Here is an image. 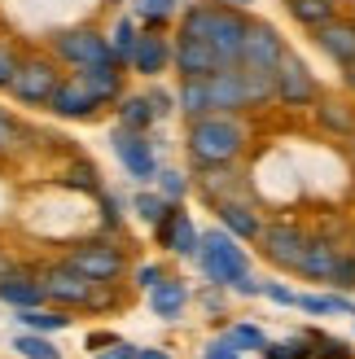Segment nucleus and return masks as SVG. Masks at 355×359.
Masks as SVG:
<instances>
[{
	"label": "nucleus",
	"instance_id": "1",
	"mask_svg": "<svg viewBox=\"0 0 355 359\" xmlns=\"http://www.w3.org/2000/svg\"><path fill=\"white\" fill-rule=\"evenodd\" d=\"M246 27H250V18H246L241 9H228V5H220V0H189V5L180 9V31L175 35L206 40L210 48H215L220 66H237Z\"/></svg>",
	"mask_w": 355,
	"mask_h": 359
},
{
	"label": "nucleus",
	"instance_id": "2",
	"mask_svg": "<svg viewBox=\"0 0 355 359\" xmlns=\"http://www.w3.org/2000/svg\"><path fill=\"white\" fill-rule=\"evenodd\" d=\"M250 145V128L241 114H202L189 118L185 128V154L193 158V167H224L237 163Z\"/></svg>",
	"mask_w": 355,
	"mask_h": 359
},
{
	"label": "nucleus",
	"instance_id": "3",
	"mask_svg": "<svg viewBox=\"0 0 355 359\" xmlns=\"http://www.w3.org/2000/svg\"><path fill=\"white\" fill-rule=\"evenodd\" d=\"M198 272L206 285H220V290H228L233 280H241L246 272H250V255L241 250V241L233 237L228 228H202V245H198Z\"/></svg>",
	"mask_w": 355,
	"mask_h": 359
},
{
	"label": "nucleus",
	"instance_id": "4",
	"mask_svg": "<svg viewBox=\"0 0 355 359\" xmlns=\"http://www.w3.org/2000/svg\"><path fill=\"white\" fill-rule=\"evenodd\" d=\"M62 62L53 57V53H22V62H18V75L9 83V97L18 105H31V110H48L53 93H58L62 83Z\"/></svg>",
	"mask_w": 355,
	"mask_h": 359
},
{
	"label": "nucleus",
	"instance_id": "5",
	"mask_svg": "<svg viewBox=\"0 0 355 359\" xmlns=\"http://www.w3.org/2000/svg\"><path fill=\"white\" fill-rule=\"evenodd\" d=\"M48 53L58 57L66 70H93V66H110L114 53L105 31L97 27H66V31H53L48 35Z\"/></svg>",
	"mask_w": 355,
	"mask_h": 359
},
{
	"label": "nucleus",
	"instance_id": "6",
	"mask_svg": "<svg viewBox=\"0 0 355 359\" xmlns=\"http://www.w3.org/2000/svg\"><path fill=\"white\" fill-rule=\"evenodd\" d=\"M62 263L75 267V272H83L97 285H119L123 272H128V250H123L119 241H110V237H93V241L70 245Z\"/></svg>",
	"mask_w": 355,
	"mask_h": 359
},
{
	"label": "nucleus",
	"instance_id": "7",
	"mask_svg": "<svg viewBox=\"0 0 355 359\" xmlns=\"http://www.w3.org/2000/svg\"><path fill=\"white\" fill-rule=\"evenodd\" d=\"M110 149H114V158H119V167L128 171L136 184H154L158 167H163L154 132H128V128H114V132H110Z\"/></svg>",
	"mask_w": 355,
	"mask_h": 359
},
{
	"label": "nucleus",
	"instance_id": "8",
	"mask_svg": "<svg viewBox=\"0 0 355 359\" xmlns=\"http://www.w3.org/2000/svg\"><path fill=\"white\" fill-rule=\"evenodd\" d=\"M307 237L312 232L294 219H272L263 224L259 232V255L268 259L276 272H298V263H303V250H307Z\"/></svg>",
	"mask_w": 355,
	"mask_h": 359
},
{
	"label": "nucleus",
	"instance_id": "9",
	"mask_svg": "<svg viewBox=\"0 0 355 359\" xmlns=\"http://www.w3.org/2000/svg\"><path fill=\"white\" fill-rule=\"evenodd\" d=\"M40 285H44V302H53V307H66V311H88L93 307V294H97V280H88L83 272H75V267L66 263H48L40 267Z\"/></svg>",
	"mask_w": 355,
	"mask_h": 359
},
{
	"label": "nucleus",
	"instance_id": "10",
	"mask_svg": "<svg viewBox=\"0 0 355 359\" xmlns=\"http://www.w3.org/2000/svg\"><path fill=\"white\" fill-rule=\"evenodd\" d=\"M316 97H321V83H316L312 66L298 53H286L276 66V105H286V110H312Z\"/></svg>",
	"mask_w": 355,
	"mask_h": 359
},
{
	"label": "nucleus",
	"instance_id": "11",
	"mask_svg": "<svg viewBox=\"0 0 355 359\" xmlns=\"http://www.w3.org/2000/svg\"><path fill=\"white\" fill-rule=\"evenodd\" d=\"M105 110V105L97 101V93L83 83V75H70L58 83V93H53V101H48V114L53 118H62V123H88V118H97Z\"/></svg>",
	"mask_w": 355,
	"mask_h": 359
},
{
	"label": "nucleus",
	"instance_id": "12",
	"mask_svg": "<svg viewBox=\"0 0 355 359\" xmlns=\"http://www.w3.org/2000/svg\"><path fill=\"white\" fill-rule=\"evenodd\" d=\"M286 40H281V31L272 22H259V18H250V27H246V40H241V62L246 70H276L281 57H286Z\"/></svg>",
	"mask_w": 355,
	"mask_h": 359
},
{
	"label": "nucleus",
	"instance_id": "13",
	"mask_svg": "<svg viewBox=\"0 0 355 359\" xmlns=\"http://www.w3.org/2000/svg\"><path fill=\"white\" fill-rule=\"evenodd\" d=\"M193 193L215 210L220 202H233V197H246L250 184L246 175L237 171V163H224V167H193Z\"/></svg>",
	"mask_w": 355,
	"mask_h": 359
},
{
	"label": "nucleus",
	"instance_id": "14",
	"mask_svg": "<svg viewBox=\"0 0 355 359\" xmlns=\"http://www.w3.org/2000/svg\"><path fill=\"white\" fill-rule=\"evenodd\" d=\"M154 241L175 259H198V245H202V228L193 224V215L185 206H171L167 219L154 224Z\"/></svg>",
	"mask_w": 355,
	"mask_h": 359
},
{
	"label": "nucleus",
	"instance_id": "15",
	"mask_svg": "<svg viewBox=\"0 0 355 359\" xmlns=\"http://www.w3.org/2000/svg\"><path fill=\"white\" fill-rule=\"evenodd\" d=\"M171 70L180 79H206V75H215L220 57H215V48H210L206 40H193V35H175V44H171Z\"/></svg>",
	"mask_w": 355,
	"mask_h": 359
},
{
	"label": "nucleus",
	"instance_id": "16",
	"mask_svg": "<svg viewBox=\"0 0 355 359\" xmlns=\"http://www.w3.org/2000/svg\"><path fill=\"white\" fill-rule=\"evenodd\" d=\"M206 93H210V110L215 114H246L250 110V93H246L241 66H224L215 75H206Z\"/></svg>",
	"mask_w": 355,
	"mask_h": 359
},
{
	"label": "nucleus",
	"instance_id": "17",
	"mask_svg": "<svg viewBox=\"0 0 355 359\" xmlns=\"http://www.w3.org/2000/svg\"><path fill=\"white\" fill-rule=\"evenodd\" d=\"M171 44L175 40H167L163 31H140V44H136V53H132V75H140V79H158V75H167L171 70Z\"/></svg>",
	"mask_w": 355,
	"mask_h": 359
},
{
	"label": "nucleus",
	"instance_id": "18",
	"mask_svg": "<svg viewBox=\"0 0 355 359\" xmlns=\"http://www.w3.org/2000/svg\"><path fill=\"white\" fill-rule=\"evenodd\" d=\"M342 255V241L329 237V232H312L307 237V250H303V263H298V276L303 280H316V285H329V272Z\"/></svg>",
	"mask_w": 355,
	"mask_h": 359
},
{
	"label": "nucleus",
	"instance_id": "19",
	"mask_svg": "<svg viewBox=\"0 0 355 359\" xmlns=\"http://www.w3.org/2000/svg\"><path fill=\"white\" fill-rule=\"evenodd\" d=\"M189 298H193V294H189V285H185L180 276H171V272H167V276L145 294V307H149L154 320H167V325H175V320L189 311Z\"/></svg>",
	"mask_w": 355,
	"mask_h": 359
},
{
	"label": "nucleus",
	"instance_id": "20",
	"mask_svg": "<svg viewBox=\"0 0 355 359\" xmlns=\"http://www.w3.org/2000/svg\"><path fill=\"white\" fill-rule=\"evenodd\" d=\"M312 40H316V48H321L333 66H351L355 62V18H342L338 13L321 31H312Z\"/></svg>",
	"mask_w": 355,
	"mask_h": 359
},
{
	"label": "nucleus",
	"instance_id": "21",
	"mask_svg": "<svg viewBox=\"0 0 355 359\" xmlns=\"http://www.w3.org/2000/svg\"><path fill=\"white\" fill-rule=\"evenodd\" d=\"M40 302H44L40 272H27V267H9V272L0 276V307L22 311V307H40Z\"/></svg>",
	"mask_w": 355,
	"mask_h": 359
},
{
	"label": "nucleus",
	"instance_id": "22",
	"mask_svg": "<svg viewBox=\"0 0 355 359\" xmlns=\"http://www.w3.org/2000/svg\"><path fill=\"white\" fill-rule=\"evenodd\" d=\"M215 215H220V228H228L237 241H259V232H263V215H259V206L250 202V197H233V202H220L215 206Z\"/></svg>",
	"mask_w": 355,
	"mask_h": 359
},
{
	"label": "nucleus",
	"instance_id": "23",
	"mask_svg": "<svg viewBox=\"0 0 355 359\" xmlns=\"http://www.w3.org/2000/svg\"><path fill=\"white\" fill-rule=\"evenodd\" d=\"M312 114H316V128L329 132V136H338V140H351L355 136V105L351 97H316L312 105Z\"/></svg>",
	"mask_w": 355,
	"mask_h": 359
},
{
	"label": "nucleus",
	"instance_id": "24",
	"mask_svg": "<svg viewBox=\"0 0 355 359\" xmlns=\"http://www.w3.org/2000/svg\"><path fill=\"white\" fill-rule=\"evenodd\" d=\"M18 320V329H27V333H66L70 325H75V316H70L66 307H53V302H40V307H22V311H13Z\"/></svg>",
	"mask_w": 355,
	"mask_h": 359
},
{
	"label": "nucleus",
	"instance_id": "25",
	"mask_svg": "<svg viewBox=\"0 0 355 359\" xmlns=\"http://www.w3.org/2000/svg\"><path fill=\"white\" fill-rule=\"evenodd\" d=\"M114 128H128V132H154L158 118H154V105L145 93H123L114 101Z\"/></svg>",
	"mask_w": 355,
	"mask_h": 359
},
{
	"label": "nucleus",
	"instance_id": "26",
	"mask_svg": "<svg viewBox=\"0 0 355 359\" xmlns=\"http://www.w3.org/2000/svg\"><path fill=\"white\" fill-rule=\"evenodd\" d=\"M75 75H83V83L93 88L97 101L110 105V110H114V101L128 93V83H123V75H128V70H123L119 62H110V66H93V70H75Z\"/></svg>",
	"mask_w": 355,
	"mask_h": 359
},
{
	"label": "nucleus",
	"instance_id": "27",
	"mask_svg": "<svg viewBox=\"0 0 355 359\" xmlns=\"http://www.w3.org/2000/svg\"><path fill=\"white\" fill-rule=\"evenodd\" d=\"M140 31H145V27H140L136 18H128V13H119V18H114V27L105 31V40H110V53H114V62H119L123 70L132 66V53H136V44H140Z\"/></svg>",
	"mask_w": 355,
	"mask_h": 359
},
{
	"label": "nucleus",
	"instance_id": "28",
	"mask_svg": "<svg viewBox=\"0 0 355 359\" xmlns=\"http://www.w3.org/2000/svg\"><path fill=\"white\" fill-rule=\"evenodd\" d=\"M286 9L298 27H307V31H321L325 22H333L342 9H338V0H286Z\"/></svg>",
	"mask_w": 355,
	"mask_h": 359
},
{
	"label": "nucleus",
	"instance_id": "29",
	"mask_svg": "<svg viewBox=\"0 0 355 359\" xmlns=\"http://www.w3.org/2000/svg\"><path fill=\"white\" fill-rule=\"evenodd\" d=\"M175 114H185V118H202V114H215V110H210V93H206V79H180V88H175Z\"/></svg>",
	"mask_w": 355,
	"mask_h": 359
},
{
	"label": "nucleus",
	"instance_id": "30",
	"mask_svg": "<svg viewBox=\"0 0 355 359\" xmlns=\"http://www.w3.org/2000/svg\"><path fill=\"white\" fill-rule=\"evenodd\" d=\"M58 184L62 189H75V193H88V197H97L105 184H101V171L88 163V158H70L66 163V171L58 175Z\"/></svg>",
	"mask_w": 355,
	"mask_h": 359
},
{
	"label": "nucleus",
	"instance_id": "31",
	"mask_svg": "<svg viewBox=\"0 0 355 359\" xmlns=\"http://www.w3.org/2000/svg\"><path fill=\"white\" fill-rule=\"evenodd\" d=\"M31 149L27 140V123L13 118L9 110H0V163H9V158H22Z\"/></svg>",
	"mask_w": 355,
	"mask_h": 359
},
{
	"label": "nucleus",
	"instance_id": "32",
	"mask_svg": "<svg viewBox=\"0 0 355 359\" xmlns=\"http://www.w3.org/2000/svg\"><path fill=\"white\" fill-rule=\"evenodd\" d=\"M185 0H136V22L145 31H163L171 18H180Z\"/></svg>",
	"mask_w": 355,
	"mask_h": 359
},
{
	"label": "nucleus",
	"instance_id": "33",
	"mask_svg": "<svg viewBox=\"0 0 355 359\" xmlns=\"http://www.w3.org/2000/svg\"><path fill=\"white\" fill-rule=\"evenodd\" d=\"M128 206H132V215H136L140 224H149V228H154L158 219H167V210H171L175 202H167V197L158 193V189H140V193L128 197Z\"/></svg>",
	"mask_w": 355,
	"mask_h": 359
},
{
	"label": "nucleus",
	"instance_id": "34",
	"mask_svg": "<svg viewBox=\"0 0 355 359\" xmlns=\"http://www.w3.org/2000/svg\"><path fill=\"white\" fill-rule=\"evenodd\" d=\"M13 355L18 359H62V346L48 333H13Z\"/></svg>",
	"mask_w": 355,
	"mask_h": 359
},
{
	"label": "nucleus",
	"instance_id": "35",
	"mask_svg": "<svg viewBox=\"0 0 355 359\" xmlns=\"http://www.w3.org/2000/svg\"><path fill=\"white\" fill-rule=\"evenodd\" d=\"M154 189L163 193L167 202L185 206V197L193 193V175H189V171H180V167H158V175H154Z\"/></svg>",
	"mask_w": 355,
	"mask_h": 359
},
{
	"label": "nucleus",
	"instance_id": "36",
	"mask_svg": "<svg viewBox=\"0 0 355 359\" xmlns=\"http://www.w3.org/2000/svg\"><path fill=\"white\" fill-rule=\"evenodd\" d=\"M93 202H97V210H101V232H119V228H123V215L132 210L128 197H123V193H110V189H101Z\"/></svg>",
	"mask_w": 355,
	"mask_h": 359
},
{
	"label": "nucleus",
	"instance_id": "37",
	"mask_svg": "<svg viewBox=\"0 0 355 359\" xmlns=\"http://www.w3.org/2000/svg\"><path fill=\"white\" fill-rule=\"evenodd\" d=\"M224 333H228V342H233L241 355H250V351L263 355V346H268V333H263L259 325H250V320H237V325H228Z\"/></svg>",
	"mask_w": 355,
	"mask_h": 359
},
{
	"label": "nucleus",
	"instance_id": "38",
	"mask_svg": "<svg viewBox=\"0 0 355 359\" xmlns=\"http://www.w3.org/2000/svg\"><path fill=\"white\" fill-rule=\"evenodd\" d=\"M303 337L312 342V359H355L351 342H342V337H329L321 329H303Z\"/></svg>",
	"mask_w": 355,
	"mask_h": 359
},
{
	"label": "nucleus",
	"instance_id": "39",
	"mask_svg": "<svg viewBox=\"0 0 355 359\" xmlns=\"http://www.w3.org/2000/svg\"><path fill=\"white\" fill-rule=\"evenodd\" d=\"M259 359H312V342L303 333H290V337H281V342H268Z\"/></svg>",
	"mask_w": 355,
	"mask_h": 359
},
{
	"label": "nucleus",
	"instance_id": "40",
	"mask_svg": "<svg viewBox=\"0 0 355 359\" xmlns=\"http://www.w3.org/2000/svg\"><path fill=\"white\" fill-rule=\"evenodd\" d=\"M329 290L355 294V250H342L338 255V263H333V272H329Z\"/></svg>",
	"mask_w": 355,
	"mask_h": 359
},
{
	"label": "nucleus",
	"instance_id": "41",
	"mask_svg": "<svg viewBox=\"0 0 355 359\" xmlns=\"http://www.w3.org/2000/svg\"><path fill=\"white\" fill-rule=\"evenodd\" d=\"M18 62H22V48L13 40H0V93H9V83L18 75Z\"/></svg>",
	"mask_w": 355,
	"mask_h": 359
},
{
	"label": "nucleus",
	"instance_id": "42",
	"mask_svg": "<svg viewBox=\"0 0 355 359\" xmlns=\"http://www.w3.org/2000/svg\"><path fill=\"white\" fill-rule=\"evenodd\" d=\"M163 276H167V267H163V263H136V267H132V285H136L140 294H149Z\"/></svg>",
	"mask_w": 355,
	"mask_h": 359
},
{
	"label": "nucleus",
	"instance_id": "43",
	"mask_svg": "<svg viewBox=\"0 0 355 359\" xmlns=\"http://www.w3.org/2000/svg\"><path fill=\"white\" fill-rule=\"evenodd\" d=\"M145 97H149V105H154V118L163 123V118H171L175 114V93H167V88H145Z\"/></svg>",
	"mask_w": 355,
	"mask_h": 359
},
{
	"label": "nucleus",
	"instance_id": "44",
	"mask_svg": "<svg viewBox=\"0 0 355 359\" xmlns=\"http://www.w3.org/2000/svg\"><path fill=\"white\" fill-rule=\"evenodd\" d=\"M263 298H268V302H276V307H294L298 290H290L286 280H263Z\"/></svg>",
	"mask_w": 355,
	"mask_h": 359
},
{
	"label": "nucleus",
	"instance_id": "45",
	"mask_svg": "<svg viewBox=\"0 0 355 359\" xmlns=\"http://www.w3.org/2000/svg\"><path fill=\"white\" fill-rule=\"evenodd\" d=\"M202 359H241V351L228 342V333H220V337H210L202 346Z\"/></svg>",
	"mask_w": 355,
	"mask_h": 359
},
{
	"label": "nucleus",
	"instance_id": "46",
	"mask_svg": "<svg viewBox=\"0 0 355 359\" xmlns=\"http://www.w3.org/2000/svg\"><path fill=\"white\" fill-rule=\"evenodd\" d=\"M294 311H307V316H329V294H298V298H294Z\"/></svg>",
	"mask_w": 355,
	"mask_h": 359
},
{
	"label": "nucleus",
	"instance_id": "47",
	"mask_svg": "<svg viewBox=\"0 0 355 359\" xmlns=\"http://www.w3.org/2000/svg\"><path fill=\"white\" fill-rule=\"evenodd\" d=\"M228 294H237V298H263V280H259L255 272H246L241 280L228 285Z\"/></svg>",
	"mask_w": 355,
	"mask_h": 359
},
{
	"label": "nucleus",
	"instance_id": "48",
	"mask_svg": "<svg viewBox=\"0 0 355 359\" xmlns=\"http://www.w3.org/2000/svg\"><path fill=\"white\" fill-rule=\"evenodd\" d=\"M202 307L215 316V320H224V307H228V290H220V285H210V290L202 294Z\"/></svg>",
	"mask_w": 355,
	"mask_h": 359
},
{
	"label": "nucleus",
	"instance_id": "49",
	"mask_svg": "<svg viewBox=\"0 0 355 359\" xmlns=\"http://www.w3.org/2000/svg\"><path fill=\"white\" fill-rule=\"evenodd\" d=\"M114 342H119V333H110V329H97V333H88V337H83V351L101 355V351H110Z\"/></svg>",
	"mask_w": 355,
	"mask_h": 359
},
{
	"label": "nucleus",
	"instance_id": "50",
	"mask_svg": "<svg viewBox=\"0 0 355 359\" xmlns=\"http://www.w3.org/2000/svg\"><path fill=\"white\" fill-rule=\"evenodd\" d=\"M136 351H140V346H132V342H123V337H119L110 351H101V355H93V359H136Z\"/></svg>",
	"mask_w": 355,
	"mask_h": 359
},
{
	"label": "nucleus",
	"instance_id": "51",
	"mask_svg": "<svg viewBox=\"0 0 355 359\" xmlns=\"http://www.w3.org/2000/svg\"><path fill=\"white\" fill-rule=\"evenodd\" d=\"M136 359H171V355H167L163 346H140V351H136Z\"/></svg>",
	"mask_w": 355,
	"mask_h": 359
},
{
	"label": "nucleus",
	"instance_id": "52",
	"mask_svg": "<svg viewBox=\"0 0 355 359\" xmlns=\"http://www.w3.org/2000/svg\"><path fill=\"white\" fill-rule=\"evenodd\" d=\"M338 70H342V88L355 97V62H351V66H338Z\"/></svg>",
	"mask_w": 355,
	"mask_h": 359
},
{
	"label": "nucleus",
	"instance_id": "53",
	"mask_svg": "<svg viewBox=\"0 0 355 359\" xmlns=\"http://www.w3.org/2000/svg\"><path fill=\"white\" fill-rule=\"evenodd\" d=\"M220 5H228V9H241V13H246V9L255 5V0H220Z\"/></svg>",
	"mask_w": 355,
	"mask_h": 359
},
{
	"label": "nucleus",
	"instance_id": "54",
	"mask_svg": "<svg viewBox=\"0 0 355 359\" xmlns=\"http://www.w3.org/2000/svg\"><path fill=\"white\" fill-rule=\"evenodd\" d=\"M9 267H13V263H9V255H5V245H0V276H5Z\"/></svg>",
	"mask_w": 355,
	"mask_h": 359
},
{
	"label": "nucleus",
	"instance_id": "55",
	"mask_svg": "<svg viewBox=\"0 0 355 359\" xmlns=\"http://www.w3.org/2000/svg\"><path fill=\"white\" fill-rule=\"evenodd\" d=\"M351 158H355V136H351Z\"/></svg>",
	"mask_w": 355,
	"mask_h": 359
}]
</instances>
